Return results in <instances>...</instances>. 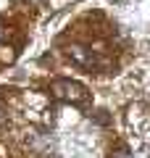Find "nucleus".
I'll list each match as a JSON object with an SVG mask.
<instances>
[{
    "instance_id": "39448f33",
    "label": "nucleus",
    "mask_w": 150,
    "mask_h": 158,
    "mask_svg": "<svg viewBox=\"0 0 150 158\" xmlns=\"http://www.w3.org/2000/svg\"><path fill=\"white\" fill-rule=\"evenodd\" d=\"M3 34H6V29H3V24H0V42H3Z\"/></svg>"
},
{
    "instance_id": "20e7f679",
    "label": "nucleus",
    "mask_w": 150,
    "mask_h": 158,
    "mask_svg": "<svg viewBox=\"0 0 150 158\" xmlns=\"http://www.w3.org/2000/svg\"><path fill=\"white\" fill-rule=\"evenodd\" d=\"M6 118H8V111L3 106V100H0V124H6Z\"/></svg>"
},
{
    "instance_id": "f257e3e1",
    "label": "nucleus",
    "mask_w": 150,
    "mask_h": 158,
    "mask_svg": "<svg viewBox=\"0 0 150 158\" xmlns=\"http://www.w3.org/2000/svg\"><path fill=\"white\" fill-rule=\"evenodd\" d=\"M50 92L63 103H71V106H87L90 103V92L84 85L79 82H71V79H56L50 85Z\"/></svg>"
},
{
    "instance_id": "f03ea898",
    "label": "nucleus",
    "mask_w": 150,
    "mask_h": 158,
    "mask_svg": "<svg viewBox=\"0 0 150 158\" xmlns=\"http://www.w3.org/2000/svg\"><path fill=\"white\" fill-rule=\"evenodd\" d=\"M69 58H71L77 66H82V69H98L100 66V61H98V56H95L90 48H84V45H69Z\"/></svg>"
},
{
    "instance_id": "7ed1b4c3",
    "label": "nucleus",
    "mask_w": 150,
    "mask_h": 158,
    "mask_svg": "<svg viewBox=\"0 0 150 158\" xmlns=\"http://www.w3.org/2000/svg\"><path fill=\"white\" fill-rule=\"evenodd\" d=\"M111 158H132V156H129V150H127V148H116V150L111 153Z\"/></svg>"
}]
</instances>
